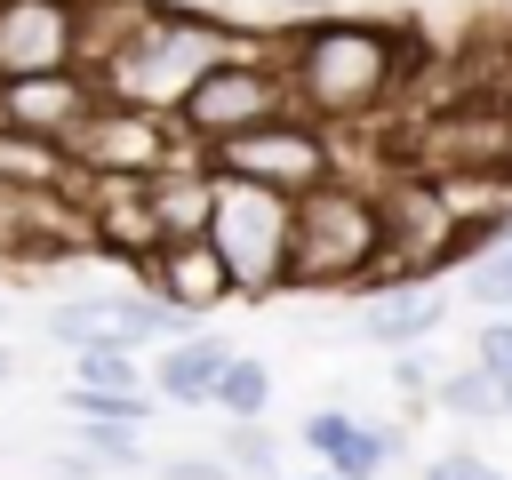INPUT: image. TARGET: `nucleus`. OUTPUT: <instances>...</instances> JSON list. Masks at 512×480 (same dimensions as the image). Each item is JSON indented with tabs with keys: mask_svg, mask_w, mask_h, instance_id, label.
Returning <instances> with one entry per match:
<instances>
[{
	"mask_svg": "<svg viewBox=\"0 0 512 480\" xmlns=\"http://www.w3.org/2000/svg\"><path fill=\"white\" fill-rule=\"evenodd\" d=\"M272 56H280V80H288V104H296L304 120H320L328 136L392 112V96L416 88V64H424L416 32L376 24V16L296 24L288 40H272Z\"/></svg>",
	"mask_w": 512,
	"mask_h": 480,
	"instance_id": "nucleus-1",
	"label": "nucleus"
},
{
	"mask_svg": "<svg viewBox=\"0 0 512 480\" xmlns=\"http://www.w3.org/2000/svg\"><path fill=\"white\" fill-rule=\"evenodd\" d=\"M384 280V208L376 184L360 176H328L320 192L296 200V256H288V288H376Z\"/></svg>",
	"mask_w": 512,
	"mask_h": 480,
	"instance_id": "nucleus-2",
	"label": "nucleus"
},
{
	"mask_svg": "<svg viewBox=\"0 0 512 480\" xmlns=\"http://www.w3.org/2000/svg\"><path fill=\"white\" fill-rule=\"evenodd\" d=\"M280 112H296V104H288V80H280V56H272V48H232L224 64H208V72L192 80V96L168 112V128H176L192 152H216V144L280 120Z\"/></svg>",
	"mask_w": 512,
	"mask_h": 480,
	"instance_id": "nucleus-3",
	"label": "nucleus"
},
{
	"mask_svg": "<svg viewBox=\"0 0 512 480\" xmlns=\"http://www.w3.org/2000/svg\"><path fill=\"white\" fill-rule=\"evenodd\" d=\"M208 248L224 256V272H232L240 296H280V288H288V256H296V200L216 176Z\"/></svg>",
	"mask_w": 512,
	"mask_h": 480,
	"instance_id": "nucleus-4",
	"label": "nucleus"
},
{
	"mask_svg": "<svg viewBox=\"0 0 512 480\" xmlns=\"http://www.w3.org/2000/svg\"><path fill=\"white\" fill-rule=\"evenodd\" d=\"M200 160H208L216 176L256 184V192H280V200H304V192H320L328 176H344L336 136H328L320 120H304V112H280V120H264V128H248V136L200 152Z\"/></svg>",
	"mask_w": 512,
	"mask_h": 480,
	"instance_id": "nucleus-5",
	"label": "nucleus"
},
{
	"mask_svg": "<svg viewBox=\"0 0 512 480\" xmlns=\"http://www.w3.org/2000/svg\"><path fill=\"white\" fill-rule=\"evenodd\" d=\"M72 160H80V184H152L160 168L192 160V144H184L160 112L96 104V112H88V128L72 136Z\"/></svg>",
	"mask_w": 512,
	"mask_h": 480,
	"instance_id": "nucleus-6",
	"label": "nucleus"
},
{
	"mask_svg": "<svg viewBox=\"0 0 512 480\" xmlns=\"http://www.w3.org/2000/svg\"><path fill=\"white\" fill-rule=\"evenodd\" d=\"M88 0H0V80L80 72Z\"/></svg>",
	"mask_w": 512,
	"mask_h": 480,
	"instance_id": "nucleus-7",
	"label": "nucleus"
},
{
	"mask_svg": "<svg viewBox=\"0 0 512 480\" xmlns=\"http://www.w3.org/2000/svg\"><path fill=\"white\" fill-rule=\"evenodd\" d=\"M104 104V88L88 72H40V80H0V128L16 136H48L72 152V136L88 128V112Z\"/></svg>",
	"mask_w": 512,
	"mask_h": 480,
	"instance_id": "nucleus-8",
	"label": "nucleus"
},
{
	"mask_svg": "<svg viewBox=\"0 0 512 480\" xmlns=\"http://www.w3.org/2000/svg\"><path fill=\"white\" fill-rule=\"evenodd\" d=\"M80 216H88V248H104L136 272L168 248V232L152 216V184H80Z\"/></svg>",
	"mask_w": 512,
	"mask_h": 480,
	"instance_id": "nucleus-9",
	"label": "nucleus"
},
{
	"mask_svg": "<svg viewBox=\"0 0 512 480\" xmlns=\"http://www.w3.org/2000/svg\"><path fill=\"white\" fill-rule=\"evenodd\" d=\"M144 288L160 296V304H176L184 320H208L216 304H232L240 288H232V272H224V256L208 248V240H168L152 264H144Z\"/></svg>",
	"mask_w": 512,
	"mask_h": 480,
	"instance_id": "nucleus-10",
	"label": "nucleus"
},
{
	"mask_svg": "<svg viewBox=\"0 0 512 480\" xmlns=\"http://www.w3.org/2000/svg\"><path fill=\"white\" fill-rule=\"evenodd\" d=\"M440 320H448V296H440V288H424V280H376V288L352 304V328H360L368 344H384V352L424 344Z\"/></svg>",
	"mask_w": 512,
	"mask_h": 480,
	"instance_id": "nucleus-11",
	"label": "nucleus"
},
{
	"mask_svg": "<svg viewBox=\"0 0 512 480\" xmlns=\"http://www.w3.org/2000/svg\"><path fill=\"white\" fill-rule=\"evenodd\" d=\"M224 368H232V344L184 336V344L152 352V400H168V408H208L216 384H224Z\"/></svg>",
	"mask_w": 512,
	"mask_h": 480,
	"instance_id": "nucleus-12",
	"label": "nucleus"
},
{
	"mask_svg": "<svg viewBox=\"0 0 512 480\" xmlns=\"http://www.w3.org/2000/svg\"><path fill=\"white\" fill-rule=\"evenodd\" d=\"M104 304V344H128V352H168V344H184L192 336V320L176 312V304H160L152 288H112V296H96Z\"/></svg>",
	"mask_w": 512,
	"mask_h": 480,
	"instance_id": "nucleus-13",
	"label": "nucleus"
},
{
	"mask_svg": "<svg viewBox=\"0 0 512 480\" xmlns=\"http://www.w3.org/2000/svg\"><path fill=\"white\" fill-rule=\"evenodd\" d=\"M0 192H80V160L48 136L0 128Z\"/></svg>",
	"mask_w": 512,
	"mask_h": 480,
	"instance_id": "nucleus-14",
	"label": "nucleus"
},
{
	"mask_svg": "<svg viewBox=\"0 0 512 480\" xmlns=\"http://www.w3.org/2000/svg\"><path fill=\"white\" fill-rule=\"evenodd\" d=\"M72 384L80 392H152V368L128 344H88V352H72Z\"/></svg>",
	"mask_w": 512,
	"mask_h": 480,
	"instance_id": "nucleus-15",
	"label": "nucleus"
},
{
	"mask_svg": "<svg viewBox=\"0 0 512 480\" xmlns=\"http://www.w3.org/2000/svg\"><path fill=\"white\" fill-rule=\"evenodd\" d=\"M224 424H264V408H272V368L256 360V352H232V368H224V384H216V400H208Z\"/></svg>",
	"mask_w": 512,
	"mask_h": 480,
	"instance_id": "nucleus-16",
	"label": "nucleus"
},
{
	"mask_svg": "<svg viewBox=\"0 0 512 480\" xmlns=\"http://www.w3.org/2000/svg\"><path fill=\"white\" fill-rule=\"evenodd\" d=\"M464 296H472L488 320H504V312H512V232H496V240L464 264Z\"/></svg>",
	"mask_w": 512,
	"mask_h": 480,
	"instance_id": "nucleus-17",
	"label": "nucleus"
},
{
	"mask_svg": "<svg viewBox=\"0 0 512 480\" xmlns=\"http://www.w3.org/2000/svg\"><path fill=\"white\" fill-rule=\"evenodd\" d=\"M432 408H448V416L480 424V416H504V384H496V376H480V368H440Z\"/></svg>",
	"mask_w": 512,
	"mask_h": 480,
	"instance_id": "nucleus-18",
	"label": "nucleus"
},
{
	"mask_svg": "<svg viewBox=\"0 0 512 480\" xmlns=\"http://www.w3.org/2000/svg\"><path fill=\"white\" fill-rule=\"evenodd\" d=\"M224 464H232V480H288L280 472V440L264 432V424H224V448H216Z\"/></svg>",
	"mask_w": 512,
	"mask_h": 480,
	"instance_id": "nucleus-19",
	"label": "nucleus"
},
{
	"mask_svg": "<svg viewBox=\"0 0 512 480\" xmlns=\"http://www.w3.org/2000/svg\"><path fill=\"white\" fill-rule=\"evenodd\" d=\"M96 472H136L144 464V440H136V424H80V440H72Z\"/></svg>",
	"mask_w": 512,
	"mask_h": 480,
	"instance_id": "nucleus-20",
	"label": "nucleus"
},
{
	"mask_svg": "<svg viewBox=\"0 0 512 480\" xmlns=\"http://www.w3.org/2000/svg\"><path fill=\"white\" fill-rule=\"evenodd\" d=\"M64 408L80 416V424H144L152 416V392H64Z\"/></svg>",
	"mask_w": 512,
	"mask_h": 480,
	"instance_id": "nucleus-21",
	"label": "nucleus"
},
{
	"mask_svg": "<svg viewBox=\"0 0 512 480\" xmlns=\"http://www.w3.org/2000/svg\"><path fill=\"white\" fill-rule=\"evenodd\" d=\"M472 368H480V376H496V384H512V312H504V320H488V328L472 336Z\"/></svg>",
	"mask_w": 512,
	"mask_h": 480,
	"instance_id": "nucleus-22",
	"label": "nucleus"
},
{
	"mask_svg": "<svg viewBox=\"0 0 512 480\" xmlns=\"http://www.w3.org/2000/svg\"><path fill=\"white\" fill-rule=\"evenodd\" d=\"M152 480H232V464H224V456H192V448H184V456H168Z\"/></svg>",
	"mask_w": 512,
	"mask_h": 480,
	"instance_id": "nucleus-23",
	"label": "nucleus"
},
{
	"mask_svg": "<svg viewBox=\"0 0 512 480\" xmlns=\"http://www.w3.org/2000/svg\"><path fill=\"white\" fill-rule=\"evenodd\" d=\"M424 480H512V472H496L488 456H432Z\"/></svg>",
	"mask_w": 512,
	"mask_h": 480,
	"instance_id": "nucleus-24",
	"label": "nucleus"
},
{
	"mask_svg": "<svg viewBox=\"0 0 512 480\" xmlns=\"http://www.w3.org/2000/svg\"><path fill=\"white\" fill-rule=\"evenodd\" d=\"M48 480H96V464H88L80 448H56V456H48Z\"/></svg>",
	"mask_w": 512,
	"mask_h": 480,
	"instance_id": "nucleus-25",
	"label": "nucleus"
},
{
	"mask_svg": "<svg viewBox=\"0 0 512 480\" xmlns=\"http://www.w3.org/2000/svg\"><path fill=\"white\" fill-rule=\"evenodd\" d=\"M400 384H408V392H432L440 376H432V360H424V352H400Z\"/></svg>",
	"mask_w": 512,
	"mask_h": 480,
	"instance_id": "nucleus-26",
	"label": "nucleus"
},
{
	"mask_svg": "<svg viewBox=\"0 0 512 480\" xmlns=\"http://www.w3.org/2000/svg\"><path fill=\"white\" fill-rule=\"evenodd\" d=\"M264 8H288V16H304V8H328V0H264Z\"/></svg>",
	"mask_w": 512,
	"mask_h": 480,
	"instance_id": "nucleus-27",
	"label": "nucleus"
},
{
	"mask_svg": "<svg viewBox=\"0 0 512 480\" xmlns=\"http://www.w3.org/2000/svg\"><path fill=\"white\" fill-rule=\"evenodd\" d=\"M504 416H512V384H504Z\"/></svg>",
	"mask_w": 512,
	"mask_h": 480,
	"instance_id": "nucleus-28",
	"label": "nucleus"
},
{
	"mask_svg": "<svg viewBox=\"0 0 512 480\" xmlns=\"http://www.w3.org/2000/svg\"><path fill=\"white\" fill-rule=\"evenodd\" d=\"M304 480H328V472H304Z\"/></svg>",
	"mask_w": 512,
	"mask_h": 480,
	"instance_id": "nucleus-29",
	"label": "nucleus"
},
{
	"mask_svg": "<svg viewBox=\"0 0 512 480\" xmlns=\"http://www.w3.org/2000/svg\"><path fill=\"white\" fill-rule=\"evenodd\" d=\"M0 376H8V352H0Z\"/></svg>",
	"mask_w": 512,
	"mask_h": 480,
	"instance_id": "nucleus-30",
	"label": "nucleus"
},
{
	"mask_svg": "<svg viewBox=\"0 0 512 480\" xmlns=\"http://www.w3.org/2000/svg\"><path fill=\"white\" fill-rule=\"evenodd\" d=\"M504 232H512V216H504Z\"/></svg>",
	"mask_w": 512,
	"mask_h": 480,
	"instance_id": "nucleus-31",
	"label": "nucleus"
}]
</instances>
